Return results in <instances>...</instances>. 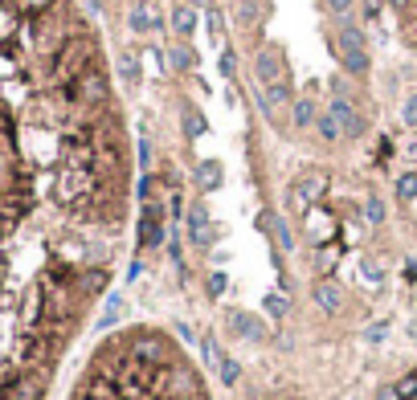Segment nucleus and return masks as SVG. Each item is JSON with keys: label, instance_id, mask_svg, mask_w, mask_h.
<instances>
[{"label": "nucleus", "instance_id": "8", "mask_svg": "<svg viewBox=\"0 0 417 400\" xmlns=\"http://www.w3.org/2000/svg\"><path fill=\"white\" fill-rule=\"evenodd\" d=\"M221 180H225V167H221L217 160H200V164L193 167V184H197L200 192H217Z\"/></svg>", "mask_w": 417, "mask_h": 400}, {"label": "nucleus", "instance_id": "25", "mask_svg": "<svg viewBox=\"0 0 417 400\" xmlns=\"http://www.w3.org/2000/svg\"><path fill=\"white\" fill-rule=\"evenodd\" d=\"M119 70H123V78H127V82H139V78H143V74H139V57H131V53H127V57H123V62H119Z\"/></svg>", "mask_w": 417, "mask_h": 400}, {"label": "nucleus", "instance_id": "30", "mask_svg": "<svg viewBox=\"0 0 417 400\" xmlns=\"http://www.w3.org/2000/svg\"><path fill=\"white\" fill-rule=\"evenodd\" d=\"M401 118H405L409 127H417V94H409V99H405V106H401Z\"/></svg>", "mask_w": 417, "mask_h": 400}, {"label": "nucleus", "instance_id": "23", "mask_svg": "<svg viewBox=\"0 0 417 400\" xmlns=\"http://www.w3.org/2000/svg\"><path fill=\"white\" fill-rule=\"evenodd\" d=\"M200 348H205L209 367H221V360H225V355H221V348H217V339H213V335H205V339H200Z\"/></svg>", "mask_w": 417, "mask_h": 400}, {"label": "nucleus", "instance_id": "24", "mask_svg": "<svg viewBox=\"0 0 417 400\" xmlns=\"http://www.w3.org/2000/svg\"><path fill=\"white\" fill-rule=\"evenodd\" d=\"M393 388H397V396H401V400L417 396V372H409V376H401V380L393 384Z\"/></svg>", "mask_w": 417, "mask_h": 400}, {"label": "nucleus", "instance_id": "29", "mask_svg": "<svg viewBox=\"0 0 417 400\" xmlns=\"http://www.w3.org/2000/svg\"><path fill=\"white\" fill-rule=\"evenodd\" d=\"M360 270H364V278H368L372 286L384 282V274H381V266H377V262H368V257H364V262H360Z\"/></svg>", "mask_w": 417, "mask_h": 400}, {"label": "nucleus", "instance_id": "17", "mask_svg": "<svg viewBox=\"0 0 417 400\" xmlns=\"http://www.w3.org/2000/svg\"><path fill=\"white\" fill-rule=\"evenodd\" d=\"M119 315H123V299L119 294H111L107 299V306H102V318H99V331H107V327H115Z\"/></svg>", "mask_w": 417, "mask_h": 400}, {"label": "nucleus", "instance_id": "21", "mask_svg": "<svg viewBox=\"0 0 417 400\" xmlns=\"http://www.w3.org/2000/svg\"><path fill=\"white\" fill-rule=\"evenodd\" d=\"M217 376L225 380V388H229V384H237V380H242V364L225 355V360H221V367H217Z\"/></svg>", "mask_w": 417, "mask_h": 400}, {"label": "nucleus", "instance_id": "12", "mask_svg": "<svg viewBox=\"0 0 417 400\" xmlns=\"http://www.w3.org/2000/svg\"><path fill=\"white\" fill-rule=\"evenodd\" d=\"M172 29H176V37H193L197 33V9H193L188 0L172 9Z\"/></svg>", "mask_w": 417, "mask_h": 400}, {"label": "nucleus", "instance_id": "1", "mask_svg": "<svg viewBox=\"0 0 417 400\" xmlns=\"http://www.w3.org/2000/svg\"><path fill=\"white\" fill-rule=\"evenodd\" d=\"M99 45L66 0H0V164L115 176L102 106L82 102Z\"/></svg>", "mask_w": 417, "mask_h": 400}, {"label": "nucleus", "instance_id": "18", "mask_svg": "<svg viewBox=\"0 0 417 400\" xmlns=\"http://www.w3.org/2000/svg\"><path fill=\"white\" fill-rule=\"evenodd\" d=\"M205 131H209V123H205V115L188 106V111H184V135H188V139H197V135H205Z\"/></svg>", "mask_w": 417, "mask_h": 400}, {"label": "nucleus", "instance_id": "34", "mask_svg": "<svg viewBox=\"0 0 417 400\" xmlns=\"http://www.w3.org/2000/svg\"><path fill=\"white\" fill-rule=\"evenodd\" d=\"M377 400H401V396H397V388H381V392H377Z\"/></svg>", "mask_w": 417, "mask_h": 400}, {"label": "nucleus", "instance_id": "9", "mask_svg": "<svg viewBox=\"0 0 417 400\" xmlns=\"http://www.w3.org/2000/svg\"><path fill=\"white\" fill-rule=\"evenodd\" d=\"M311 299H315V306L327 311V315H340V311H344V290L335 282H319L315 290H311Z\"/></svg>", "mask_w": 417, "mask_h": 400}, {"label": "nucleus", "instance_id": "13", "mask_svg": "<svg viewBox=\"0 0 417 400\" xmlns=\"http://www.w3.org/2000/svg\"><path fill=\"white\" fill-rule=\"evenodd\" d=\"M262 229H270L274 233V241H278V250H295V237H291V225H286L283 217H274V213H262Z\"/></svg>", "mask_w": 417, "mask_h": 400}, {"label": "nucleus", "instance_id": "5", "mask_svg": "<svg viewBox=\"0 0 417 400\" xmlns=\"http://www.w3.org/2000/svg\"><path fill=\"white\" fill-rule=\"evenodd\" d=\"M327 111H332L335 123L344 127V139H360V135H364V118H360V111H356L348 99H332Z\"/></svg>", "mask_w": 417, "mask_h": 400}, {"label": "nucleus", "instance_id": "22", "mask_svg": "<svg viewBox=\"0 0 417 400\" xmlns=\"http://www.w3.org/2000/svg\"><path fill=\"white\" fill-rule=\"evenodd\" d=\"M397 196L401 200H417V172H405L397 180Z\"/></svg>", "mask_w": 417, "mask_h": 400}, {"label": "nucleus", "instance_id": "32", "mask_svg": "<svg viewBox=\"0 0 417 400\" xmlns=\"http://www.w3.org/2000/svg\"><path fill=\"white\" fill-rule=\"evenodd\" d=\"M384 335H389V323H372V327L364 331V339H368V343H381Z\"/></svg>", "mask_w": 417, "mask_h": 400}, {"label": "nucleus", "instance_id": "28", "mask_svg": "<svg viewBox=\"0 0 417 400\" xmlns=\"http://www.w3.org/2000/svg\"><path fill=\"white\" fill-rule=\"evenodd\" d=\"M217 70H221V78H234L237 74V57H234V50H225L217 57Z\"/></svg>", "mask_w": 417, "mask_h": 400}, {"label": "nucleus", "instance_id": "20", "mask_svg": "<svg viewBox=\"0 0 417 400\" xmlns=\"http://www.w3.org/2000/svg\"><path fill=\"white\" fill-rule=\"evenodd\" d=\"M168 57H172V70H193V66H197V53L188 50V45H176Z\"/></svg>", "mask_w": 417, "mask_h": 400}, {"label": "nucleus", "instance_id": "26", "mask_svg": "<svg viewBox=\"0 0 417 400\" xmlns=\"http://www.w3.org/2000/svg\"><path fill=\"white\" fill-rule=\"evenodd\" d=\"M237 21H242V25H254V21H258V4H254V0H237Z\"/></svg>", "mask_w": 417, "mask_h": 400}, {"label": "nucleus", "instance_id": "7", "mask_svg": "<svg viewBox=\"0 0 417 400\" xmlns=\"http://www.w3.org/2000/svg\"><path fill=\"white\" fill-rule=\"evenodd\" d=\"M164 25V17L151 9V4H131L127 9V29L131 33H151V29H160Z\"/></svg>", "mask_w": 417, "mask_h": 400}, {"label": "nucleus", "instance_id": "36", "mask_svg": "<svg viewBox=\"0 0 417 400\" xmlns=\"http://www.w3.org/2000/svg\"><path fill=\"white\" fill-rule=\"evenodd\" d=\"M389 4H397V9H405V4H409V0H389Z\"/></svg>", "mask_w": 417, "mask_h": 400}, {"label": "nucleus", "instance_id": "35", "mask_svg": "<svg viewBox=\"0 0 417 400\" xmlns=\"http://www.w3.org/2000/svg\"><path fill=\"white\" fill-rule=\"evenodd\" d=\"M193 9H213V0H188Z\"/></svg>", "mask_w": 417, "mask_h": 400}, {"label": "nucleus", "instance_id": "33", "mask_svg": "<svg viewBox=\"0 0 417 400\" xmlns=\"http://www.w3.org/2000/svg\"><path fill=\"white\" fill-rule=\"evenodd\" d=\"M352 4H356V0H327V9H332L335 17H348V13H352Z\"/></svg>", "mask_w": 417, "mask_h": 400}, {"label": "nucleus", "instance_id": "31", "mask_svg": "<svg viewBox=\"0 0 417 400\" xmlns=\"http://www.w3.org/2000/svg\"><path fill=\"white\" fill-rule=\"evenodd\" d=\"M225 286H229V278H225V274H213V278H209V294L221 299V294H225Z\"/></svg>", "mask_w": 417, "mask_h": 400}, {"label": "nucleus", "instance_id": "6", "mask_svg": "<svg viewBox=\"0 0 417 400\" xmlns=\"http://www.w3.org/2000/svg\"><path fill=\"white\" fill-rule=\"evenodd\" d=\"M164 241V209L160 204H148L143 209V221H139V245H160Z\"/></svg>", "mask_w": 417, "mask_h": 400}, {"label": "nucleus", "instance_id": "14", "mask_svg": "<svg viewBox=\"0 0 417 400\" xmlns=\"http://www.w3.org/2000/svg\"><path fill=\"white\" fill-rule=\"evenodd\" d=\"M323 188H327V180H323V176H307V180H299V188H295V204H299V209H307V204H311Z\"/></svg>", "mask_w": 417, "mask_h": 400}, {"label": "nucleus", "instance_id": "27", "mask_svg": "<svg viewBox=\"0 0 417 400\" xmlns=\"http://www.w3.org/2000/svg\"><path fill=\"white\" fill-rule=\"evenodd\" d=\"M364 217H368V225H381L384 221V204L377 196H368V204H364Z\"/></svg>", "mask_w": 417, "mask_h": 400}, {"label": "nucleus", "instance_id": "4", "mask_svg": "<svg viewBox=\"0 0 417 400\" xmlns=\"http://www.w3.org/2000/svg\"><path fill=\"white\" fill-rule=\"evenodd\" d=\"M254 78H258V86H274L286 78V62H283V50H274V45H266V50L254 53Z\"/></svg>", "mask_w": 417, "mask_h": 400}, {"label": "nucleus", "instance_id": "3", "mask_svg": "<svg viewBox=\"0 0 417 400\" xmlns=\"http://www.w3.org/2000/svg\"><path fill=\"white\" fill-rule=\"evenodd\" d=\"M184 229H188V241L197 245V250H209L213 241H217V229H213V221H209V209L205 204H193L188 209V217H184Z\"/></svg>", "mask_w": 417, "mask_h": 400}, {"label": "nucleus", "instance_id": "2", "mask_svg": "<svg viewBox=\"0 0 417 400\" xmlns=\"http://www.w3.org/2000/svg\"><path fill=\"white\" fill-rule=\"evenodd\" d=\"M335 53H340V62H344V70L348 74H368V50H364V33L360 29H340V37H335Z\"/></svg>", "mask_w": 417, "mask_h": 400}, {"label": "nucleus", "instance_id": "10", "mask_svg": "<svg viewBox=\"0 0 417 400\" xmlns=\"http://www.w3.org/2000/svg\"><path fill=\"white\" fill-rule=\"evenodd\" d=\"M229 331L242 335V339H250V343L266 339V327H262V323H258L254 315H242V311H234V315H229Z\"/></svg>", "mask_w": 417, "mask_h": 400}, {"label": "nucleus", "instance_id": "16", "mask_svg": "<svg viewBox=\"0 0 417 400\" xmlns=\"http://www.w3.org/2000/svg\"><path fill=\"white\" fill-rule=\"evenodd\" d=\"M315 127H319V135H323L327 143H332V139H344V127L335 123V115H332V111H323V115L315 118Z\"/></svg>", "mask_w": 417, "mask_h": 400}, {"label": "nucleus", "instance_id": "11", "mask_svg": "<svg viewBox=\"0 0 417 400\" xmlns=\"http://www.w3.org/2000/svg\"><path fill=\"white\" fill-rule=\"evenodd\" d=\"M291 99V82H274V86H262V90H258V106H262V111H278V106H283V102Z\"/></svg>", "mask_w": 417, "mask_h": 400}, {"label": "nucleus", "instance_id": "19", "mask_svg": "<svg viewBox=\"0 0 417 400\" xmlns=\"http://www.w3.org/2000/svg\"><path fill=\"white\" fill-rule=\"evenodd\" d=\"M262 311H266L270 318H286L291 315V302H286L283 294H266V299H262Z\"/></svg>", "mask_w": 417, "mask_h": 400}, {"label": "nucleus", "instance_id": "15", "mask_svg": "<svg viewBox=\"0 0 417 400\" xmlns=\"http://www.w3.org/2000/svg\"><path fill=\"white\" fill-rule=\"evenodd\" d=\"M291 118H295V127H311V123L319 118V106L311 99H299L295 106H291Z\"/></svg>", "mask_w": 417, "mask_h": 400}]
</instances>
